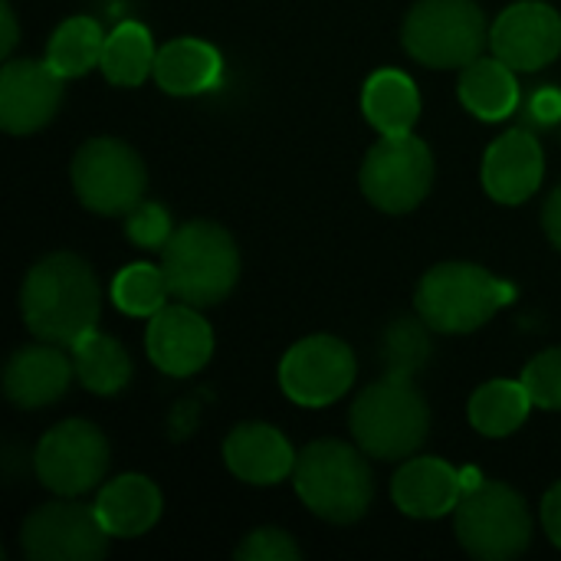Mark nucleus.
I'll return each instance as SVG.
<instances>
[{
	"mask_svg": "<svg viewBox=\"0 0 561 561\" xmlns=\"http://www.w3.org/2000/svg\"><path fill=\"white\" fill-rule=\"evenodd\" d=\"M99 279L76 253H53L39 260L20 289V312L26 329L53 345H72L99 322Z\"/></svg>",
	"mask_w": 561,
	"mask_h": 561,
	"instance_id": "nucleus-1",
	"label": "nucleus"
},
{
	"mask_svg": "<svg viewBox=\"0 0 561 561\" xmlns=\"http://www.w3.org/2000/svg\"><path fill=\"white\" fill-rule=\"evenodd\" d=\"M168 289L187 306L224 302L240 279V253L233 237L214 220H191L171 233L161 250Z\"/></svg>",
	"mask_w": 561,
	"mask_h": 561,
	"instance_id": "nucleus-2",
	"label": "nucleus"
},
{
	"mask_svg": "<svg viewBox=\"0 0 561 561\" xmlns=\"http://www.w3.org/2000/svg\"><path fill=\"white\" fill-rule=\"evenodd\" d=\"M348 427L355 444L378 460H404L421 450L431 431V411L411 378L385 375L352 404Z\"/></svg>",
	"mask_w": 561,
	"mask_h": 561,
	"instance_id": "nucleus-3",
	"label": "nucleus"
},
{
	"mask_svg": "<svg viewBox=\"0 0 561 561\" xmlns=\"http://www.w3.org/2000/svg\"><path fill=\"white\" fill-rule=\"evenodd\" d=\"M362 454L342 440H316L299 454L293 483L319 519L345 526L368 513L375 483Z\"/></svg>",
	"mask_w": 561,
	"mask_h": 561,
	"instance_id": "nucleus-4",
	"label": "nucleus"
},
{
	"mask_svg": "<svg viewBox=\"0 0 561 561\" xmlns=\"http://www.w3.org/2000/svg\"><path fill=\"white\" fill-rule=\"evenodd\" d=\"M414 302L431 329L463 335L477 332L500 312V306L513 302V286L473 263H440L421 279Z\"/></svg>",
	"mask_w": 561,
	"mask_h": 561,
	"instance_id": "nucleus-5",
	"label": "nucleus"
},
{
	"mask_svg": "<svg viewBox=\"0 0 561 561\" xmlns=\"http://www.w3.org/2000/svg\"><path fill=\"white\" fill-rule=\"evenodd\" d=\"M404 49L431 69H463L490 43L473 0H421L404 20Z\"/></svg>",
	"mask_w": 561,
	"mask_h": 561,
	"instance_id": "nucleus-6",
	"label": "nucleus"
},
{
	"mask_svg": "<svg viewBox=\"0 0 561 561\" xmlns=\"http://www.w3.org/2000/svg\"><path fill=\"white\" fill-rule=\"evenodd\" d=\"M454 529L460 546L483 561H510L526 552L533 539V516L526 500L506 483H480L463 493L454 510Z\"/></svg>",
	"mask_w": 561,
	"mask_h": 561,
	"instance_id": "nucleus-7",
	"label": "nucleus"
},
{
	"mask_svg": "<svg viewBox=\"0 0 561 561\" xmlns=\"http://www.w3.org/2000/svg\"><path fill=\"white\" fill-rule=\"evenodd\" d=\"M434 184V154L417 135H381L362 161L365 197L388 214L414 210Z\"/></svg>",
	"mask_w": 561,
	"mask_h": 561,
	"instance_id": "nucleus-8",
	"label": "nucleus"
},
{
	"mask_svg": "<svg viewBox=\"0 0 561 561\" xmlns=\"http://www.w3.org/2000/svg\"><path fill=\"white\" fill-rule=\"evenodd\" d=\"M145 164L118 138H92L72 158V187L76 197L105 217L128 214L141 204L145 194Z\"/></svg>",
	"mask_w": 561,
	"mask_h": 561,
	"instance_id": "nucleus-9",
	"label": "nucleus"
},
{
	"mask_svg": "<svg viewBox=\"0 0 561 561\" xmlns=\"http://www.w3.org/2000/svg\"><path fill=\"white\" fill-rule=\"evenodd\" d=\"M36 477L46 490L72 500L95 490L108 470V440L89 421L56 424L36 447Z\"/></svg>",
	"mask_w": 561,
	"mask_h": 561,
	"instance_id": "nucleus-10",
	"label": "nucleus"
},
{
	"mask_svg": "<svg viewBox=\"0 0 561 561\" xmlns=\"http://www.w3.org/2000/svg\"><path fill=\"white\" fill-rule=\"evenodd\" d=\"M355 381V355L342 339L312 335L296 342L279 365V388L299 408H329Z\"/></svg>",
	"mask_w": 561,
	"mask_h": 561,
	"instance_id": "nucleus-11",
	"label": "nucleus"
},
{
	"mask_svg": "<svg viewBox=\"0 0 561 561\" xmlns=\"http://www.w3.org/2000/svg\"><path fill=\"white\" fill-rule=\"evenodd\" d=\"M20 546L33 561H99L108 552V533L95 506L46 503L26 516Z\"/></svg>",
	"mask_w": 561,
	"mask_h": 561,
	"instance_id": "nucleus-12",
	"label": "nucleus"
},
{
	"mask_svg": "<svg viewBox=\"0 0 561 561\" xmlns=\"http://www.w3.org/2000/svg\"><path fill=\"white\" fill-rule=\"evenodd\" d=\"M493 53L516 72H536L561 53V16L542 0H519L490 30Z\"/></svg>",
	"mask_w": 561,
	"mask_h": 561,
	"instance_id": "nucleus-13",
	"label": "nucleus"
},
{
	"mask_svg": "<svg viewBox=\"0 0 561 561\" xmlns=\"http://www.w3.org/2000/svg\"><path fill=\"white\" fill-rule=\"evenodd\" d=\"M62 102V76L49 62L7 59L0 69V125L10 135L43 128Z\"/></svg>",
	"mask_w": 561,
	"mask_h": 561,
	"instance_id": "nucleus-14",
	"label": "nucleus"
},
{
	"mask_svg": "<svg viewBox=\"0 0 561 561\" xmlns=\"http://www.w3.org/2000/svg\"><path fill=\"white\" fill-rule=\"evenodd\" d=\"M148 358L158 365V371L171 378H187L197 375L210 355H214V332L197 312V306L178 302L164 306L151 316L148 322Z\"/></svg>",
	"mask_w": 561,
	"mask_h": 561,
	"instance_id": "nucleus-15",
	"label": "nucleus"
},
{
	"mask_svg": "<svg viewBox=\"0 0 561 561\" xmlns=\"http://www.w3.org/2000/svg\"><path fill=\"white\" fill-rule=\"evenodd\" d=\"M542 174H546L542 145L526 128H513L500 135L483 158V187L500 204L529 201L539 191Z\"/></svg>",
	"mask_w": 561,
	"mask_h": 561,
	"instance_id": "nucleus-16",
	"label": "nucleus"
},
{
	"mask_svg": "<svg viewBox=\"0 0 561 561\" xmlns=\"http://www.w3.org/2000/svg\"><path fill=\"white\" fill-rule=\"evenodd\" d=\"M296 454L289 440L270 424H240L224 440L227 470L253 486H276L296 470Z\"/></svg>",
	"mask_w": 561,
	"mask_h": 561,
	"instance_id": "nucleus-17",
	"label": "nucleus"
},
{
	"mask_svg": "<svg viewBox=\"0 0 561 561\" xmlns=\"http://www.w3.org/2000/svg\"><path fill=\"white\" fill-rule=\"evenodd\" d=\"M391 496L411 519H440L463 500V480L457 467L437 457H417L394 473Z\"/></svg>",
	"mask_w": 561,
	"mask_h": 561,
	"instance_id": "nucleus-18",
	"label": "nucleus"
},
{
	"mask_svg": "<svg viewBox=\"0 0 561 561\" xmlns=\"http://www.w3.org/2000/svg\"><path fill=\"white\" fill-rule=\"evenodd\" d=\"M72 375H76V365L59 352V345H53V342L30 345V348H20L7 362L3 391L16 408L33 411V408H46L56 398H62Z\"/></svg>",
	"mask_w": 561,
	"mask_h": 561,
	"instance_id": "nucleus-19",
	"label": "nucleus"
},
{
	"mask_svg": "<svg viewBox=\"0 0 561 561\" xmlns=\"http://www.w3.org/2000/svg\"><path fill=\"white\" fill-rule=\"evenodd\" d=\"M161 490L141 477V473H125L99 490L95 513L105 526L108 536L115 539H135L145 536L158 519H161Z\"/></svg>",
	"mask_w": 561,
	"mask_h": 561,
	"instance_id": "nucleus-20",
	"label": "nucleus"
},
{
	"mask_svg": "<svg viewBox=\"0 0 561 561\" xmlns=\"http://www.w3.org/2000/svg\"><path fill=\"white\" fill-rule=\"evenodd\" d=\"M220 53L194 36L171 39L158 49L154 56V82L168 95H197L217 85L220 79Z\"/></svg>",
	"mask_w": 561,
	"mask_h": 561,
	"instance_id": "nucleus-21",
	"label": "nucleus"
},
{
	"mask_svg": "<svg viewBox=\"0 0 561 561\" xmlns=\"http://www.w3.org/2000/svg\"><path fill=\"white\" fill-rule=\"evenodd\" d=\"M362 112L381 135H408L421 115V95L401 69H378L362 92Z\"/></svg>",
	"mask_w": 561,
	"mask_h": 561,
	"instance_id": "nucleus-22",
	"label": "nucleus"
},
{
	"mask_svg": "<svg viewBox=\"0 0 561 561\" xmlns=\"http://www.w3.org/2000/svg\"><path fill=\"white\" fill-rule=\"evenodd\" d=\"M460 102L470 115H477L483 122L510 118L519 105L516 69L506 66L500 56L473 59L470 66H463V76H460Z\"/></svg>",
	"mask_w": 561,
	"mask_h": 561,
	"instance_id": "nucleus-23",
	"label": "nucleus"
},
{
	"mask_svg": "<svg viewBox=\"0 0 561 561\" xmlns=\"http://www.w3.org/2000/svg\"><path fill=\"white\" fill-rule=\"evenodd\" d=\"M69 348H72L76 378L92 394H115L131 381V358L115 339L92 329L82 339H76Z\"/></svg>",
	"mask_w": 561,
	"mask_h": 561,
	"instance_id": "nucleus-24",
	"label": "nucleus"
},
{
	"mask_svg": "<svg viewBox=\"0 0 561 561\" xmlns=\"http://www.w3.org/2000/svg\"><path fill=\"white\" fill-rule=\"evenodd\" d=\"M154 43H151V33L135 23V20H125L118 23L108 36H105V49H102V62L99 69L105 72V79L112 85H122V89H135L141 85L148 76H154Z\"/></svg>",
	"mask_w": 561,
	"mask_h": 561,
	"instance_id": "nucleus-25",
	"label": "nucleus"
},
{
	"mask_svg": "<svg viewBox=\"0 0 561 561\" xmlns=\"http://www.w3.org/2000/svg\"><path fill=\"white\" fill-rule=\"evenodd\" d=\"M533 404L536 401L523 381H486L470 398V424L483 437H510L526 424Z\"/></svg>",
	"mask_w": 561,
	"mask_h": 561,
	"instance_id": "nucleus-26",
	"label": "nucleus"
},
{
	"mask_svg": "<svg viewBox=\"0 0 561 561\" xmlns=\"http://www.w3.org/2000/svg\"><path fill=\"white\" fill-rule=\"evenodd\" d=\"M102 49H105L102 26L92 16H69L66 23L56 26V33L46 43V62L62 79H76L102 62Z\"/></svg>",
	"mask_w": 561,
	"mask_h": 561,
	"instance_id": "nucleus-27",
	"label": "nucleus"
},
{
	"mask_svg": "<svg viewBox=\"0 0 561 561\" xmlns=\"http://www.w3.org/2000/svg\"><path fill=\"white\" fill-rule=\"evenodd\" d=\"M171 296L164 270L151 263H131L112 279V302L128 316H154Z\"/></svg>",
	"mask_w": 561,
	"mask_h": 561,
	"instance_id": "nucleus-28",
	"label": "nucleus"
},
{
	"mask_svg": "<svg viewBox=\"0 0 561 561\" xmlns=\"http://www.w3.org/2000/svg\"><path fill=\"white\" fill-rule=\"evenodd\" d=\"M427 322H414V319H398L381 342V365L385 375L394 378H411L417 368L427 365L431 358V335H427Z\"/></svg>",
	"mask_w": 561,
	"mask_h": 561,
	"instance_id": "nucleus-29",
	"label": "nucleus"
},
{
	"mask_svg": "<svg viewBox=\"0 0 561 561\" xmlns=\"http://www.w3.org/2000/svg\"><path fill=\"white\" fill-rule=\"evenodd\" d=\"M523 385L529 388L539 408L561 411V348H549L536 355L523 371Z\"/></svg>",
	"mask_w": 561,
	"mask_h": 561,
	"instance_id": "nucleus-30",
	"label": "nucleus"
},
{
	"mask_svg": "<svg viewBox=\"0 0 561 561\" xmlns=\"http://www.w3.org/2000/svg\"><path fill=\"white\" fill-rule=\"evenodd\" d=\"M125 233L131 243H138L141 250H164V243L171 240L174 227H171V214L161 204L141 201L138 207H131L125 214Z\"/></svg>",
	"mask_w": 561,
	"mask_h": 561,
	"instance_id": "nucleus-31",
	"label": "nucleus"
},
{
	"mask_svg": "<svg viewBox=\"0 0 561 561\" xmlns=\"http://www.w3.org/2000/svg\"><path fill=\"white\" fill-rule=\"evenodd\" d=\"M233 556L240 561H296L302 559V549L283 529H256L237 546Z\"/></svg>",
	"mask_w": 561,
	"mask_h": 561,
	"instance_id": "nucleus-32",
	"label": "nucleus"
},
{
	"mask_svg": "<svg viewBox=\"0 0 561 561\" xmlns=\"http://www.w3.org/2000/svg\"><path fill=\"white\" fill-rule=\"evenodd\" d=\"M529 112H533V118H536V122H542V125H556V122L561 118L559 89H552V85L539 89V92L529 99Z\"/></svg>",
	"mask_w": 561,
	"mask_h": 561,
	"instance_id": "nucleus-33",
	"label": "nucleus"
},
{
	"mask_svg": "<svg viewBox=\"0 0 561 561\" xmlns=\"http://www.w3.org/2000/svg\"><path fill=\"white\" fill-rule=\"evenodd\" d=\"M542 526H546L549 539L561 549V483H556L542 500Z\"/></svg>",
	"mask_w": 561,
	"mask_h": 561,
	"instance_id": "nucleus-34",
	"label": "nucleus"
},
{
	"mask_svg": "<svg viewBox=\"0 0 561 561\" xmlns=\"http://www.w3.org/2000/svg\"><path fill=\"white\" fill-rule=\"evenodd\" d=\"M542 227L549 233V240L561 250V187L552 191V197L546 201V210H542Z\"/></svg>",
	"mask_w": 561,
	"mask_h": 561,
	"instance_id": "nucleus-35",
	"label": "nucleus"
},
{
	"mask_svg": "<svg viewBox=\"0 0 561 561\" xmlns=\"http://www.w3.org/2000/svg\"><path fill=\"white\" fill-rule=\"evenodd\" d=\"M0 23H3V39H0V53L10 59L13 46H16V16H13V7L3 0L0 3Z\"/></svg>",
	"mask_w": 561,
	"mask_h": 561,
	"instance_id": "nucleus-36",
	"label": "nucleus"
}]
</instances>
